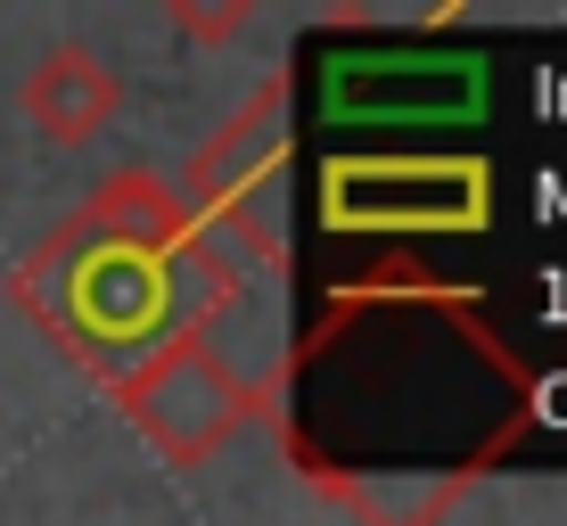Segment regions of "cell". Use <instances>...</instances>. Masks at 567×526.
<instances>
[{"mask_svg": "<svg viewBox=\"0 0 567 526\" xmlns=\"http://www.w3.org/2000/svg\"><path fill=\"white\" fill-rule=\"evenodd\" d=\"M321 223L354 239H436L494 223V173L477 157H338L321 173Z\"/></svg>", "mask_w": 567, "mask_h": 526, "instance_id": "obj_2", "label": "cell"}, {"mask_svg": "<svg viewBox=\"0 0 567 526\" xmlns=\"http://www.w3.org/2000/svg\"><path fill=\"white\" fill-rule=\"evenodd\" d=\"M329 115L370 132H420V124H461L485 100V58H329L321 74Z\"/></svg>", "mask_w": 567, "mask_h": 526, "instance_id": "obj_4", "label": "cell"}, {"mask_svg": "<svg viewBox=\"0 0 567 526\" xmlns=\"http://www.w3.org/2000/svg\"><path fill=\"white\" fill-rule=\"evenodd\" d=\"M115 107H124V83L100 66V50H83V42H66V50H50L42 66L25 74V115H33V132H50V141H100V132L115 124Z\"/></svg>", "mask_w": 567, "mask_h": 526, "instance_id": "obj_5", "label": "cell"}, {"mask_svg": "<svg viewBox=\"0 0 567 526\" xmlns=\"http://www.w3.org/2000/svg\"><path fill=\"white\" fill-rule=\"evenodd\" d=\"M115 403H124V420L141 427L165 461H206L214 444H230V427L256 412L247 379L223 370L198 338H182V345H165L156 362L124 370V379H115Z\"/></svg>", "mask_w": 567, "mask_h": 526, "instance_id": "obj_3", "label": "cell"}, {"mask_svg": "<svg viewBox=\"0 0 567 526\" xmlns=\"http://www.w3.org/2000/svg\"><path fill=\"white\" fill-rule=\"evenodd\" d=\"M239 271L247 264L223 247V230H206L156 173H115L91 189L83 223H66L17 271V297L66 354L124 379L165 345L198 338V321Z\"/></svg>", "mask_w": 567, "mask_h": 526, "instance_id": "obj_1", "label": "cell"}]
</instances>
